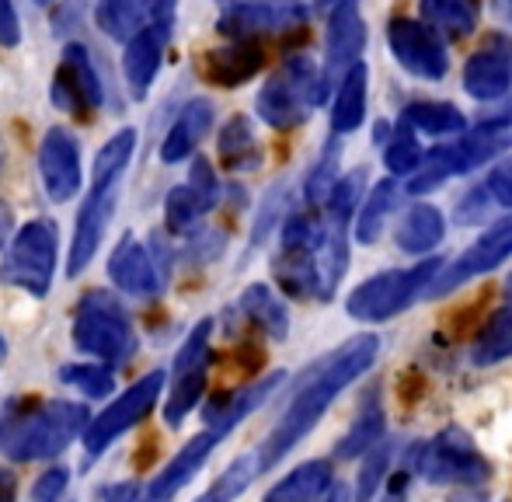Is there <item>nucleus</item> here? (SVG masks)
Listing matches in <instances>:
<instances>
[{
  "instance_id": "nucleus-27",
  "label": "nucleus",
  "mask_w": 512,
  "mask_h": 502,
  "mask_svg": "<svg viewBox=\"0 0 512 502\" xmlns=\"http://www.w3.org/2000/svg\"><path fill=\"white\" fill-rule=\"evenodd\" d=\"M237 311H241L258 332L269 335V339H286V335H290V311H286V304L276 297L272 286L251 283L248 290L241 293Z\"/></svg>"
},
{
  "instance_id": "nucleus-10",
  "label": "nucleus",
  "mask_w": 512,
  "mask_h": 502,
  "mask_svg": "<svg viewBox=\"0 0 512 502\" xmlns=\"http://www.w3.org/2000/svg\"><path fill=\"white\" fill-rule=\"evenodd\" d=\"M164 380H168L164 370H150V374H143L133 387H126L102 415L88 419V426H84V433H81L84 464H95L119 436H126L129 429L140 426V422L154 412L157 398H161V391H164Z\"/></svg>"
},
{
  "instance_id": "nucleus-22",
  "label": "nucleus",
  "mask_w": 512,
  "mask_h": 502,
  "mask_svg": "<svg viewBox=\"0 0 512 502\" xmlns=\"http://www.w3.org/2000/svg\"><path fill=\"white\" fill-rule=\"evenodd\" d=\"M171 25L175 21H164V25H150L140 35L126 42V56H122V70H126V81L133 98H143L154 84L157 70L164 63V49L171 42Z\"/></svg>"
},
{
  "instance_id": "nucleus-56",
  "label": "nucleus",
  "mask_w": 512,
  "mask_h": 502,
  "mask_svg": "<svg viewBox=\"0 0 512 502\" xmlns=\"http://www.w3.org/2000/svg\"><path fill=\"white\" fill-rule=\"evenodd\" d=\"M4 356H7V342L0 339V360H4Z\"/></svg>"
},
{
  "instance_id": "nucleus-53",
  "label": "nucleus",
  "mask_w": 512,
  "mask_h": 502,
  "mask_svg": "<svg viewBox=\"0 0 512 502\" xmlns=\"http://www.w3.org/2000/svg\"><path fill=\"white\" fill-rule=\"evenodd\" d=\"M391 133H394L391 123H377V129H373V140H377V147H380V143L391 140Z\"/></svg>"
},
{
  "instance_id": "nucleus-50",
  "label": "nucleus",
  "mask_w": 512,
  "mask_h": 502,
  "mask_svg": "<svg viewBox=\"0 0 512 502\" xmlns=\"http://www.w3.org/2000/svg\"><path fill=\"white\" fill-rule=\"evenodd\" d=\"M11 227H14V213H11V206L0 199V248L7 245V238H11Z\"/></svg>"
},
{
  "instance_id": "nucleus-33",
  "label": "nucleus",
  "mask_w": 512,
  "mask_h": 502,
  "mask_svg": "<svg viewBox=\"0 0 512 502\" xmlns=\"http://www.w3.org/2000/svg\"><path fill=\"white\" fill-rule=\"evenodd\" d=\"M512 356V300L499 307L492 318L485 321V328L478 332L471 346V360L478 367H492V363H502Z\"/></svg>"
},
{
  "instance_id": "nucleus-13",
  "label": "nucleus",
  "mask_w": 512,
  "mask_h": 502,
  "mask_svg": "<svg viewBox=\"0 0 512 502\" xmlns=\"http://www.w3.org/2000/svg\"><path fill=\"white\" fill-rule=\"evenodd\" d=\"M307 4L304 0H234L220 14V32L230 39H251L258 35H283L297 32L307 25Z\"/></svg>"
},
{
  "instance_id": "nucleus-25",
  "label": "nucleus",
  "mask_w": 512,
  "mask_h": 502,
  "mask_svg": "<svg viewBox=\"0 0 512 502\" xmlns=\"http://www.w3.org/2000/svg\"><path fill=\"white\" fill-rule=\"evenodd\" d=\"M366 119V63H352L338 81V95L331 105V133H356Z\"/></svg>"
},
{
  "instance_id": "nucleus-58",
  "label": "nucleus",
  "mask_w": 512,
  "mask_h": 502,
  "mask_svg": "<svg viewBox=\"0 0 512 502\" xmlns=\"http://www.w3.org/2000/svg\"><path fill=\"white\" fill-rule=\"evenodd\" d=\"M35 4H39V7H49V4H53V0H35Z\"/></svg>"
},
{
  "instance_id": "nucleus-49",
  "label": "nucleus",
  "mask_w": 512,
  "mask_h": 502,
  "mask_svg": "<svg viewBox=\"0 0 512 502\" xmlns=\"http://www.w3.org/2000/svg\"><path fill=\"white\" fill-rule=\"evenodd\" d=\"M18 499V482H14L11 471L0 468V502H14Z\"/></svg>"
},
{
  "instance_id": "nucleus-26",
  "label": "nucleus",
  "mask_w": 512,
  "mask_h": 502,
  "mask_svg": "<svg viewBox=\"0 0 512 502\" xmlns=\"http://www.w3.org/2000/svg\"><path fill=\"white\" fill-rule=\"evenodd\" d=\"M443 238H446V220L432 203L411 206L405 220L398 224V234H394V241H398V248L405 255H429L432 248H439Z\"/></svg>"
},
{
  "instance_id": "nucleus-4",
  "label": "nucleus",
  "mask_w": 512,
  "mask_h": 502,
  "mask_svg": "<svg viewBox=\"0 0 512 502\" xmlns=\"http://www.w3.org/2000/svg\"><path fill=\"white\" fill-rule=\"evenodd\" d=\"M133 150H136V129H119V133L98 150L95 168H91L88 199H84L81 213H77L74 241H70V258H67L70 279L81 276V272L95 262L98 248H102L105 231L115 217V206H119L122 175H126Z\"/></svg>"
},
{
  "instance_id": "nucleus-54",
  "label": "nucleus",
  "mask_w": 512,
  "mask_h": 502,
  "mask_svg": "<svg viewBox=\"0 0 512 502\" xmlns=\"http://www.w3.org/2000/svg\"><path fill=\"white\" fill-rule=\"evenodd\" d=\"M450 502H495V499L481 496V492H460V496H453Z\"/></svg>"
},
{
  "instance_id": "nucleus-9",
  "label": "nucleus",
  "mask_w": 512,
  "mask_h": 502,
  "mask_svg": "<svg viewBox=\"0 0 512 502\" xmlns=\"http://www.w3.org/2000/svg\"><path fill=\"white\" fill-rule=\"evenodd\" d=\"M439 272V258H425L415 269H387L380 276H370L366 283H359L345 300L349 318L363 321V325H380V321L398 318L405 307L418 300V293L429 290V283Z\"/></svg>"
},
{
  "instance_id": "nucleus-57",
  "label": "nucleus",
  "mask_w": 512,
  "mask_h": 502,
  "mask_svg": "<svg viewBox=\"0 0 512 502\" xmlns=\"http://www.w3.org/2000/svg\"><path fill=\"white\" fill-rule=\"evenodd\" d=\"M506 293H509V300H512V276L506 279Z\"/></svg>"
},
{
  "instance_id": "nucleus-6",
  "label": "nucleus",
  "mask_w": 512,
  "mask_h": 502,
  "mask_svg": "<svg viewBox=\"0 0 512 502\" xmlns=\"http://www.w3.org/2000/svg\"><path fill=\"white\" fill-rule=\"evenodd\" d=\"M328 98L321 81V67L310 56L297 53L286 56L283 67L262 84L258 91V119L269 123L272 129H293L307 123V116Z\"/></svg>"
},
{
  "instance_id": "nucleus-14",
  "label": "nucleus",
  "mask_w": 512,
  "mask_h": 502,
  "mask_svg": "<svg viewBox=\"0 0 512 502\" xmlns=\"http://www.w3.org/2000/svg\"><path fill=\"white\" fill-rule=\"evenodd\" d=\"M387 46H391L394 60H398L411 77L443 81L446 70H450V53H446L443 39H439L429 25H422V21H415V18H405V14L387 21Z\"/></svg>"
},
{
  "instance_id": "nucleus-42",
  "label": "nucleus",
  "mask_w": 512,
  "mask_h": 502,
  "mask_svg": "<svg viewBox=\"0 0 512 502\" xmlns=\"http://www.w3.org/2000/svg\"><path fill=\"white\" fill-rule=\"evenodd\" d=\"M283 203H286V189H283V185H276V189L269 192V199H265V206H262V213H258V220H255V234H251V245L265 241V234H269L272 227L283 224Z\"/></svg>"
},
{
  "instance_id": "nucleus-15",
  "label": "nucleus",
  "mask_w": 512,
  "mask_h": 502,
  "mask_svg": "<svg viewBox=\"0 0 512 502\" xmlns=\"http://www.w3.org/2000/svg\"><path fill=\"white\" fill-rule=\"evenodd\" d=\"M108 276L119 286L122 293L140 300H154L161 297L164 283H168V255L164 251H150L143 241H136L133 234L115 245V251L108 255Z\"/></svg>"
},
{
  "instance_id": "nucleus-31",
  "label": "nucleus",
  "mask_w": 512,
  "mask_h": 502,
  "mask_svg": "<svg viewBox=\"0 0 512 502\" xmlns=\"http://www.w3.org/2000/svg\"><path fill=\"white\" fill-rule=\"evenodd\" d=\"M220 161L227 171H258L262 168V147L255 140V129H251L248 116L227 119V126L220 129Z\"/></svg>"
},
{
  "instance_id": "nucleus-39",
  "label": "nucleus",
  "mask_w": 512,
  "mask_h": 502,
  "mask_svg": "<svg viewBox=\"0 0 512 502\" xmlns=\"http://www.w3.org/2000/svg\"><path fill=\"white\" fill-rule=\"evenodd\" d=\"M384 164H387V171H391L394 178H411L418 168H422V157H425V150L418 147V140H415V133L405 126V123H398V133H391V140L384 143Z\"/></svg>"
},
{
  "instance_id": "nucleus-40",
  "label": "nucleus",
  "mask_w": 512,
  "mask_h": 502,
  "mask_svg": "<svg viewBox=\"0 0 512 502\" xmlns=\"http://www.w3.org/2000/svg\"><path fill=\"white\" fill-rule=\"evenodd\" d=\"M63 384L77 387V391H84L88 398H105V394L115 391V374L102 363H74V367H63L60 374Z\"/></svg>"
},
{
  "instance_id": "nucleus-20",
  "label": "nucleus",
  "mask_w": 512,
  "mask_h": 502,
  "mask_svg": "<svg viewBox=\"0 0 512 502\" xmlns=\"http://www.w3.org/2000/svg\"><path fill=\"white\" fill-rule=\"evenodd\" d=\"M216 203H220V182H216L206 157H196V161H192L189 182L175 185V189L168 192V199H164V224H168V231L185 234V231H192Z\"/></svg>"
},
{
  "instance_id": "nucleus-44",
  "label": "nucleus",
  "mask_w": 512,
  "mask_h": 502,
  "mask_svg": "<svg viewBox=\"0 0 512 502\" xmlns=\"http://www.w3.org/2000/svg\"><path fill=\"white\" fill-rule=\"evenodd\" d=\"M21 42V21L14 11V0H0V46H18Z\"/></svg>"
},
{
  "instance_id": "nucleus-43",
  "label": "nucleus",
  "mask_w": 512,
  "mask_h": 502,
  "mask_svg": "<svg viewBox=\"0 0 512 502\" xmlns=\"http://www.w3.org/2000/svg\"><path fill=\"white\" fill-rule=\"evenodd\" d=\"M481 192H488V203L502 206V210H512V157L502 164H495Z\"/></svg>"
},
{
  "instance_id": "nucleus-38",
  "label": "nucleus",
  "mask_w": 512,
  "mask_h": 502,
  "mask_svg": "<svg viewBox=\"0 0 512 502\" xmlns=\"http://www.w3.org/2000/svg\"><path fill=\"white\" fill-rule=\"evenodd\" d=\"M363 189H366V171L363 168L349 171V175H338L321 210L328 213V217H335V220H342V224H349L352 213H356L359 203H363Z\"/></svg>"
},
{
  "instance_id": "nucleus-5",
  "label": "nucleus",
  "mask_w": 512,
  "mask_h": 502,
  "mask_svg": "<svg viewBox=\"0 0 512 502\" xmlns=\"http://www.w3.org/2000/svg\"><path fill=\"white\" fill-rule=\"evenodd\" d=\"M70 335H74V346L84 356L98 360L108 370L126 367L136 356V349H140V339H136V328L129 321L126 307L108 290H91L77 300Z\"/></svg>"
},
{
  "instance_id": "nucleus-36",
  "label": "nucleus",
  "mask_w": 512,
  "mask_h": 502,
  "mask_svg": "<svg viewBox=\"0 0 512 502\" xmlns=\"http://www.w3.org/2000/svg\"><path fill=\"white\" fill-rule=\"evenodd\" d=\"M338 157H342V140L331 133L328 147L321 150V157H317V164L310 168V175L304 182V203L310 210H321L324 199H328L331 185H335V178H338Z\"/></svg>"
},
{
  "instance_id": "nucleus-8",
  "label": "nucleus",
  "mask_w": 512,
  "mask_h": 502,
  "mask_svg": "<svg viewBox=\"0 0 512 502\" xmlns=\"http://www.w3.org/2000/svg\"><path fill=\"white\" fill-rule=\"evenodd\" d=\"M60 258V231L49 217H35L18 227L0 262V283L18 286L28 297H46Z\"/></svg>"
},
{
  "instance_id": "nucleus-18",
  "label": "nucleus",
  "mask_w": 512,
  "mask_h": 502,
  "mask_svg": "<svg viewBox=\"0 0 512 502\" xmlns=\"http://www.w3.org/2000/svg\"><path fill=\"white\" fill-rule=\"evenodd\" d=\"M366 46V21L359 14V0H338L328 14V35H324V70L321 81L324 91L331 88L338 74L359 63Z\"/></svg>"
},
{
  "instance_id": "nucleus-2",
  "label": "nucleus",
  "mask_w": 512,
  "mask_h": 502,
  "mask_svg": "<svg viewBox=\"0 0 512 502\" xmlns=\"http://www.w3.org/2000/svg\"><path fill=\"white\" fill-rule=\"evenodd\" d=\"M283 380H286V374L283 370H276V374L262 377L258 384L244 387V391H234L230 398H220V405H213L206 412L203 433L192 436V440L185 443V447L178 450L168 464H164L161 475H154V482L136 496V502H171L175 499L178 492H182L185 485H189L192 478L206 468V461L213 457V450L220 447V443L227 440V436L234 433V429L241 426L251 412H258V408L276 394V387L283 384Z\"/></svg>"
},
{
  "instance_id": "nucleus-21",
  "label": "nucleus",
  "mask_w": 512,
  "mask_h": 502,
  "mask_svg": "<svg viewBox=\"0 0 512 502\" xmlns=\"http://www.w3.org/2000/svg\"><path fill=\"white\" fill-rule=\"evenodd\" d=\"M178 0H98L95 21L105 35L119 42H129L150 25H164L175 21Z\"/></svg>"
},
{
  "instance_id": "nucleus-11",
  "label": "nucleus",
  "mask_w": 512,
  "mask_h": 502,
  "mask_svg": "<svg viewBox=\"0 0 512 502\" xmlns=\"http://www.w3.org/2000/svg\"><path fill=\"white\" fill-rule=\"evenodd\" d=\"M209 335H213V318H203L182 342L175 353V367H171V391L164 401V422L178 429L185 415L203 401L206 380H209Z\"/></svg>"
},
{
  "instance_id": "nucleus-52",
  "label": "nucleus",
  "mask_w": 512,
  "mask_h": 502,
  "mask_svg": "<svg viewBox=\"0 0 512 502\" xmlns=\"http://www.w3.org/2000/svg\"><path fill=\"white\" fill-rule=\"evenodd\" d=\"M492 11L499 14V18L512 21V0H492Z\"/></svg>"
},
{
  "instance_id": "nucleus-16",
  "label": "nucleus",
  "mask_w": 512,
  "mask_h": 502,
  "mask_svg": "<svg viewBox=\"0 0 512 502\" xmlns=\"http://www.w3.org/2000/svg\"><path fill=\"white\" fill-rule=\"evenodd\" d=\"M512 255V217L492 224L457 262H450L443 272H436V279L429 283V297H446V293L460 290L467 279L481 276V272H492L495 265H502Z\"/></svg>"
},
{
  "instance_id": "nucleus-55",
  "label": "nucleus",
  "mask_w": 512,
  "mask_h": 502,
  "mask_svg": "<svg viewBox=\"0 0 512 502\" xmlns=\"http://www.w3.org/2000/svg\"><path fill=\"white\" fill-rule=\"evenodd\" d=\"M314 4H317V7H335L338 0H314Z\"/></svg>"
},
{
  "instance_id": "nucleus-23",
  "label": "nucleus",
  "mask_w": 512,
  "mask_h": 502,
  "mask_svg": "<svg viewBox=\"0 0 512 502\" xmlns=\"http://www.w3.org/2000/svg\"><path fill=\"white\" fill-rule=\"evenodd\" d=\"M262 67H265V49L262 42H251V39H234L230 46L209 49L203 56V77L209 84H216V88H241Z\"/></svg>"
},
{
  "instance_id": "nucleus-47",
  "label": "nucleus",
  "mask_w": 512,
  "mask_h": 502,
  "mask_svg": "<svg viewBox=\"0 0 512 502\" xmlns=\"http://www.w3.org/2000/svg\"><path fill=\"white\" fill-rule=\"evenodd\" d=\"M408 485H411V471L405 468V471H398V475L391 478V489H387L384 496H380V502H405Z\"/></svg>"
},
{
  "instance_id": "nucleus-41",
  "label": "nucleus",
  "mask_w": 512,
  "mask_h": 502,
  "mask_svg": "<svg viewBox=\"0 0 512 502\" xmlns=\"http://www.w3.org/2000/svg\"><path fill=\"white\" fill-rule=\"evenodd\" d=\"M67 485H70V471L67 468H49L35 478L32 485V502H60L67 496Z\"/></svg>"
},
{
  "instance_id": "nucleus-29",
  "label": "nucleus",
  "mask_w": 512,
  "mask_h": 502,
  "mask_svg": "<svg viewBox=\"0 0 512 502\" xmlns=\"http://www.w3.org/2000/svg\"><path fill=\"white\" fill-rule=\"evenodd\" d=\"M380 440H384V401H380V391L373 387V391L363 398V405H359V415L352 419L349 433L338 440L335 454L342 457V461H349V457H363L366 450Z\"/></svg>"
},
{
  "instance_id": "nucleus-24",
  "label": "nucleus",
  "mask_w": 512,
  "mask_h": 502,
  "mask_svg": "<svg viewBox=\"0 0 512 502\" xmlns=\"http://www.w3.org/2000/svg\"><path fill=\"white\" fill-rule=\"evenodd\" d=\"M213 112L216 109H213V102H209V98H192V102L178 112L175 123H171L168 136H164L161 161L164 164H178V161H185V157L196 154V147L203 143L209 126H213Z\"/></svg>"
},
{
  "instance_id": "nucleus-17",
  "label": "nucleus",
  "mask_w": 512,
  "mask_h": 502,
  "mask_svg": "<svg viewBox=\"0 0 512 502\" xmlns=\"http://www.w3.org/2000/svg\"><path fill=\"white\" fill-rule=\"evenodd\" d=\"M464 91L474 102H502L512 91V39L492 32L464 63Z\"/></svg>"
},
{
  "instance_id": "nucleus-46",
  "label": "nucleus",
  "mask_w": 512,
  "mask_h": 502,
  "mask_svg": "<svg viewBox=\"0 0 512 502\" xmlns=\"http://www.w3.org/2000/svg\"><path fill=\"white\" fill-rule=\"evenodd\" d=\"M84 14V0H63L60 4V14H56V35L60 32H70V25H77Z\"/></svg>"
},
{
  "instance_id": "nucleus-28",
  "label": "nucleus",
  "mask_w": 512,
  "mask_h": 502,
  "mask_svg": "<svg viewBox=\"0 0 512 502\" xmlns=\"http://www.w3.org/2000/svg\"><path fill=\"white\" fill-rule=\"evenodd\" d=\"M335 485L331 478V461H304L293 468L283 482H276L265 492V502H317Z\"/></svg>"
},
{
  "instance_id": "nucleus-45",
  "label": "nucleus",
  "mask_w": 512,
  "mask_h": 502,
  "mask_svg": "<svg viewBox=\"0 0 512 502\" xmlns=\"http://www.w3.org/2000/svg\"><path fill=\"white\" fill-rule=\"evenodd\" d=\"M136 496H140V485L119 482V485H105V489L98 492V502H136Z\"/></svg>"
},
{
  "instance_id": "nucleus-19",
  "label": "nucleus",
  "mask_w": 512,
  "mask_h": 502,
  "mask_svg": "<svg viewBox=\"0 0 512 502\" xmlns=\"http://www.w3.org/2000/svg\"><path fill=\"white\" fill-rule=\"evenodd\" d=\"M39 175L53 203H67L81 192V143L70 129L53 126L39 147Z\"/></svg>"
},
{
  "instance_id": "nucleus-7",
  "label": "nucleus",
  "mask_w": 512,
  "mask_h": 502,
  "mask_svg": "<svg viewBox=\"0 0 512 502\" xmlns=\"http://www.w3.org/2000/svg\"><path fill=\"white\" fill-rule=\"evenodd\" d=\"M411 475H422L432 485H460L474 489L492 478V461L474 447V440L464 429L450 426L429 443H415L408 457Z\"/></svg>"
},
{
  "instance_id": "nucleus-1",
  "label": "nucleus",
  "mask_w": 512,
  "mask_h": 502,
  "mask_svg": "<svg viewBox=\"0 0 512 502\" xmlns=\"http://www.w3.org/2000/svg\"><path fill=\"white\" fill-rule=\"evenodd\" d=\"M377 356H380L377 335H352V339H345L342 346L331 349L324 360H317L314 367L300 377L286 412L279 415L272 433L265 436V443L255 450L262 471L276 468L300 440H307V433L324 419V412L335 405L338 394H342L349 384H356V380L377 363Z\"/></svg>"
},
{
  "instance_id": "nucleus-35",
  "label": "nucleus",
  "mask_w": 512,
  "mask_h": 502,
  "mask_svg": "<svg viewBox=\"0 0 512 502\" xmlns=\"http://www.w3.org/2000/svg\"><path fill=\"white\" fill-rule=\"evenodd\" d=\"M258 475H262V464H258L255 450H251V454H241L237 461H230V468L223 471V475L216 478L196 502H234Z\"/></svg>"
},
{
  "instance_id": "nucleus-48",
  "label": "nucleus",
  "mask_w": 512,
  "mask_h": 502,
  "mask_svg": "<svg viewBox=\"0 0 512 502\" xmlns=\"http://www.w3.org/2000/svg\"><path fill=\"white\" fill-rule=\"evenodd\" d=\"M485 123H488V126H506V129L512 126V91H509L506 98H502V105L492 112V116L485 119Z\"/></svg>"
},
{
  "instance_id": "nucleus-30",
  "label": "nucleus",
  "mask_w": 512,
  "mask_h": 502,
  "mask_svg": "<svg viewBox=\"0 0 512 502\" xmlns=\"http://www.w3.org/2000/svg\"><path fill=\"white\" fill-rule=\"evenodd\" d=\"M481 21V0H422V25L450 39H467Z\"/></svg>"
},
{
  "instance_id": "nucleus-51",
  "label": "nucleus",
  "mask_w": 512,
  "mask_h": 502,
  "mask_svg": "<svg viewBox=\"0 0 512 502\" xmlns=\"http://www.w3.org/2000/svg\"><path fill=\"white\" fill-rule=\"evenodd\" d=\"M321 499L324 502H352V496H349V489H345V485H331V489L324 492Z\"/></svg>"
},
{
  "instance_id": "nucleus-12",
  "label": "nucleus",
  "mask_w": 512,
  "mask_h": 502,
  "mask_svg": "<svg viewBox=\"0 0 512 502\" xmlns=\"http://www.w3.org/2000/svg\"><path fill=\"white\" fill-rule=\"evenodd\" d=\"M49 98H53L56 109L70 112V116H77V119H88L91 112L102 109V102H105L102 77H98L95 63H91L88 46L70 42V46L63 49L60 63H56Z\"/></svg>"
},
{
  "instance_id": "nucleus-34",
  "label": "nucleus",
  "mask_w": 512,
  "mask_h": 502,
  "mask_svg": "<svg viewBox=\"0 0 512 502\" xmlns=\"http://www.w3.org/2000/svg\"><path fill=\"white\" fill-rule=\"evenodd\" d=\"M398 182L394 178H384L370 196H363L359 203V220H356V241L359 245H373V241L384 234V224L391 217V210L398 206Z\"/></svg>"
},
{
  "instance_id": "nucleus-37",
  "label": "nucleus",
  "mask_w": 512,
  "mask_h": 502,
  "mask_svg": "<svg viewBox=\"0 0 512 502\" xmlns=\"http://www.w3.org/2000/svg\"><path fill=\"white\" fill-rule=\"evenodd\" d=\"M391 461H394V443L380 440L373 443L363 454V468H359V485H356V502H373V496L380 492V485L391 475Z\"/></svg>"
},
{
  "instance_id": "nucleus-32",
  "label": "nucleus",
  "mask_w": 512,
  "mask_h": 502,
  "mask_svg": "<svg viewBox=\"0 0 512 502\" xmlns=\"http://www.w3.org/2000/svg\"><path fill=\"white\" fill-rule=\"evenodd\" d=\"M398 123H405L411 133H429V136H457L467 133V119L457 105L450 102H411L401 112Z\"/></svg>"
},
{
  "instance_id": "nucleus-3",
  "label": "nucleus",
  "mask_w": 512,
  "mask_h": 502,
  "mask_svg": "<svg viewBox=\"0 0 512 502\" xmlns=\"http://www.w3.org/2000/svg\"><path fill=\"white\" fill-rule=\"evenodd\" d=\"M88 405L63 398H18L0 419V454L14 464L60 457L88 426Z\"/></svg>"
}]
</instances>
